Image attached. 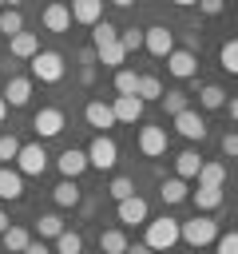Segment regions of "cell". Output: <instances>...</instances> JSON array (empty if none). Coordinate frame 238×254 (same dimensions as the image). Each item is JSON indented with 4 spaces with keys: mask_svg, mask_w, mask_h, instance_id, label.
Wrapping results in <instances>:
<instances>
[{
    "mask_svg": "<svg viewBox=\"0 0 238 254\" xmlns=\"http://www.w3.org/2000/svg\"><path fill=\"white\" fill-rule=\"evenodd\" d=\"M214 250H218V254H238V230L218 234V238H214Z\"/></svg>",
    "mask_w": 238,
    "mask_h": 254,
    "instance_id": "cell-40",
    "label": "cell"
},
{
    "mask_svg": "<svg viewBox=\"0 0 238 254\" xmlns=\"http://www.w3.org/2000/svg\"><path fill=\"white\" fill-rule=\"evenodd\" d=\"M52 198H56V206H79V187H75V179H63V183H56Z\"/></svg>",
    "mask_w": 238,
    "mask_h": 254,
    "instance_id": "cell-27",
    "label": "cell"
},
{
    "mask_svg": "<svg viewBox=\"0 0 238 254\" xmlns=\"http://www.w3.org/2000/svg\"><path fill=\"white\" fill-rule=\"evenodd\" d=\"M190 202L198 214H210L222 206V187H198V190H190Z\"/></svg>",
    "mask_w": 238,
    "mask_h": 254,
    "instance_id": "cell-19",
    "label": "cell"
},
{
    "mask_svg": "<svg viewBox=\"0 0 238 254\" xmlns=\"http://www.w3.org/2000/svg\"><path fill=\"white\" fill-rule=\"evenodd\" d=\"M8 52L16 60H32L40 52V36L36 32H16V36H8Z\"/></svg>",
    "mask_w": 238,
    "mask_h": 254,
    "instance_id": "cell-18",
    "label": "cell"
},
{
    "mask_svg": "<svg viewBox=\"0 0 238 254\" xmlns=\"http://www.w3.org/2000/svg\"><path fill=\"white\" fill-rule=\"evenodd\" d=\"M159 254H175V250H159Z\"/></svg>",
    "mask_w": 238,
    "mask_h": 254,
    "instance_id": "cell-52",
    "label": "cell"
},
{
    "mask_svg": "<svg viewBox=\"0 0 238 254\" xmlns=\"http://www.w3.org/2000/svg\"><path fill=\"white\" fill-rule=\"evenodd\" d=\"M119 44H123V52H139L143 48V28H123L119 32Z\"/></svg>",
    "mask_w": 238,
    "mask_h": 254,
    "instance_id": "cell-39",
    "label": "cell"
},
{
    "mask_svg": "<svg viewBox=\"0 0 238 254\" xmlns=\"http://www.w3.org/2000/svg\"><path fill=\"white\" fill-rule=\"evenodd\" d=\"M95 60H99L103 67H115V71H119V67L127 64V52H123V44L115 40V44H103V48H95Z\"/></svg>",
    "mask_w": 238,
    "mask_h": 254,
    "instance_id": "cell-22",
    "label": "cell"
},
{
    "mask_svg": "<svg viewBox=\"0 0 238 254\" xmlns=\"http://www.w3.org/2000/svg\"><path fill=\"white\" fill-rule=\"evenodd\" d=\"M107 194H111L115 202H123V198H131V194H135V179H127V175H115V179L107 183Z\"/></svg>",
    "mask_w": 238,
    "mask_h": 254,
    "instance_id": "cell-32",
    "label": "cell"
},
{
    "mask_svg": "<svg viewBox=\"0 0 238 254\" xmlns=\"http://www.w3.org/2000/svg\"><path fill=\"white\" fill-rule=\"evenodd\" d=\"M67 12H71V24H99L103 20V0H71L67 4Z\"/></svg>",
    "mask_w": 238,
    "mask_h": 254,
    "instance_id": "cell-15",
    "label": "cell"
},
{
    "mask_svg": "<svg viewBox=\"0 0 238 254\" xmlns=\"http://www.w3.org/2000/svg\"><path fill=\"white\" fill-rule=\"evenodd\" d=\"M167 71H171L175 79H190V75L198 71V56H194L190 48H175V52L167 56Z\"/></svg>",
    "mask_w": 238,
    "mask_h": 254,
    "instance_id": "cell-9",
    "label": "cell"
},
{
    "mask_svg": "<svg viewBox=\"0 0 238 254\" xmlns=\"http://www.w3.org/2000/svg\"><path fill=\"white\" fill-rule=\"evenodd\" d=\"M115 214H119V222H123V226H143V222L151 218V210H147V198H143V194H131V198H123Z\"/></svg>",
    "mask_w": 238,
    "mask_h": 254,
    "instance_id": "cell-11",
    "label": "cell"
},
{
    "mask_svg": "<svg viewBox=\"0 0 238 254\" xmlns=\"http://www.w3.org/2000/svg\"><path fill=\"white\" fill-rule=\"evenodd\" d=\"M198 103H202L206 111H218V107H226V91H222L218 83H202V87H198Z\"/></svg>",
    "mask_w": 238,
    "mask_h": 254,
    "instance_id": "cell-26",
    "label": "cell"
},
{
    "mask_svg": "<svg viewBox=\"0 0 238 254\" xmlns=\"http://www.w3.org/2000/svg\"><path fill=\"white\" fill-rule=\"evenodd\" d=\"M32 131H36L40 139L60 135V131H63V111H60V107H40V111L32 115Z\"/></svg>",
    "mask_w": 238,
    "mask_h": 254,
    "instance_id": "cell-7",
    "label": "cell"
},
{
    "mask_svg": "<svg viewBox=\"0 0 238 254\" xmlns=\"http://www.w3.org/2000/svg\"><path fill=\"white\" fill-rule=\"evenodd\" d=\"M0 238H4V250H12V254H24V246L32 242V230H28V226H8Z\"/></svg>",
    "mask_w": 238,
    "mask_h": 254,
    "instance_id": "cell-25",
    "label": "cell"
},
{
    "mask_svg": "<svg viewBox=\"0 0 238 254\" xmlns=\"http://www.w3.org/2000/svg\"><path fill=\"white\" fill-rule=\"evenodd\" d=\"M4 115H8V103H4V95H0V123H4Z\"/></svg>",
    "mask_w": 238,
    "mask_h": 254,
    "instance_id": "cell-49",
    "label": "cell"
},
{
    "mask_svg": "<svg viewBox=\"0 0 238 254\" xmlns=\"http://www.w3.org/2000/svg\"><path fill=\"white\" fill-rule=\"evenodd\" d=\"M0 8H4V0H0Z\"/></svg>",
    "mask_w": 238,
    "mask_h": 254,
    "instance_id": "cell-53",
    "label": "cell"
},
{
    "mask_svg": "<svg viewBox=\"0 0 238 254\" xmlns=\"http://www.w3.org/2000/svg\"><path fill=\"white\" fill-rule=\"evenodd\" d=\"M159 103L167 107V115H171V119H175L178 111H186V107H190V103H186V91H178V87H175V91H163V99H159Z\"/></svg>",
    "mask_w": 238,
    "mask_h": 254,
    "instance_id": "cell-35",
    "label": "cell"
},
{
    "mask_svg": "<svg viewBox=\"0 0 238 254\" xmlns=\"http://www.w3.org/2000/svg\"><path fill=\"white\" fill-rule=\"evenodd\" d=\"M218 238V222L210 214H194L190 222H178V242L186 246H210Z\"/></svg>",
    "mask_w": 238,
    "mask_h": 254,
    "instance_id": "cell-2",
    "label": "cell"
},
{
    "mask_svg": "<svg viewBox=\"0 0 238 254\" xmlns=\"http://www.w3.org/2000/svg\"><path fill=\"white\" fill-rule=\"evenodd\" d=\"M143 48H147L151 56L167 60V56L175 52V32H171L167 24H151V28H143Z\"/></svg>",
    "mask_w": 238,
    "mask_h": 254,
    "instance_id": "cell-5",
    "label": "cell"
},
{
    "mask_svg": "<svg viewBox=\"0 0 238 254\" xmlns=\"http://www.w3.org/2000/svg\"><path fill=\"white\" fill-rule=\"evenodd\" d=\"M218 64H222V71L238 75V40H226V44L218 48Z\"/></svg>",
    "mask_w": 238,
    "mask_h": 254,
    "instance_id": "cell-34",
    "label": "cell"
},
{
    "mask_svg": "<svg viewBox=\"0 0 238 254\" xmlns=\"http://www.w3.org/2000/svg\"><path fill=\"white\" fill-rule=\"evenodd\" d=\"M24 254H52V246H48L44 238H32V242L24 246Z\"/></svg>",
    "mask_w": 238,
    "mask_h": 254,
    "instance_id": "cell-43",
    "label": "cell"
},
{
    "mask_svg": "<svg viewBox=\"0 0 238 254\" xmlns=\"http://www.w3.org/2000/svg\"><path fill=\"white\" fill-rule=\"evenodd\" d=\"M56 167H60V175H63V179H79V175L87 171V151H79V147H67V151H60Z\"/></svg>",
    "mask_w": 238,
    "mask_h": 254,
    "instance_id": "cell-14",
    "label": "cell"
},
{
    "mask_svg": "<svg viewBox=\"0 0 238 254\" xmlns=\"http://www.w3.org/2000/svg\"><path fill=\"white\" fill-rule=\"evenodd\" d=\"M56 254H83V238H79V230H63V234L56 238Z\"/></svg>",
    "mask_w": 238,
    "mask_h": 254,
    "instance_id": "cell-33",
    "label": "cell"
},
{
    "mask_svg": "<svg viewBox=\"0 0 238 254\" xmlns=\"http://www.w3.org/2000/svg\"><path fill=\"white\" fill-rule=\"evenodd\" d=\"M222 155L226 159H238V131H226L222 135Z\"/></svg>",
    "mask_w": 238,
    "mask_h": 254,
    "instance_id": "cell-41",
    "label": "cell"
},
{
    "mask_svg": "<svg viewBox=\"0 0 238 254\" xmlns=\"http://www.w3.org/2000/svg\"><path fill=\"white\" fill-rule=\"evenodd\" d=\"M198 167H202V155H198V151H182V155H175V175H178V179H194Z\"/></svg>",
    "mask_w": 238,
    "mask_h": 254,
    "instance_id": "cell-24",
    "label": "cell"
},
{
    "mask_svg": "<svg viewBox=\"0 0 238 254\" xmlns=\"http://www.w3.org/2000/svg\"><path fill=\"white\" fill-rule=\"evenodd\" d=\"M28 64H32V79H40V83H60L63 79V56L60 52H36Z\"/></svg>",
    "mask_w": 238,
    "mask_h": 254,
    "instance_id": "cell-3",
    "label": "cell"
},
{
    "mask_svg": "<svg viewBox=\"0 0 238 254\" xmlns=\"http://www.w3.org/2000/svg\"><path fill=\"white\" fill-rule=\"evenodd\" d=\"M171 4H178V8H190V4H198V0H171Z\"/></svg>",
    "mask_w": 238,
    "mask_h": 254,
    "instance_id": "cell-50",
    "label": "cell"
},
{
    "mask_svg": "<svg viewBox=\"0 0 238 254\" xmlns=\"http://www.w3.org/2000/svg\"><path fill=\"white\" fill-rule=\"evenodd\" d=\"M63 230H67V226H63L60 214H40V218H36V234H40V238H52V242H56Z\"/></svg>",
    "mask_w": 238,
    "mask_h": 254,
    "instance_id": "cell-28",
    "label": "cell"
},
{
    "mask_svg": "<svg viewBox=\"0 0 238 254\" xmlns=\"http://www.w3.org/2000/svg\"><path fill=\"white\" fill-rule=\"evenodd\" d=\"M139 151L147 159L167 155V127H139Z\"/></svg>",
    "mask_w": 238,
    "mask_h": 254,
    "instance_id": "cell-13",
    "label": "cell"
},
{
    "mask_svg": "<svg viewBox=\"0 0 238 254\" xmlns=\"http://www.w3.org/2000/svg\"><path fill=\"white\" fill-rule=\"evenodd\" d=\"M119 40V28L111 24V20H99V24H91V44L95 48H103V44H115Z\"/></svg>",
    "mask_w": 238,
    "mask_h": 254,
    "instance_id": "cell-30",
    "label": "cell"
},
{
    "mask_svg": "<svg viewBox=\"0 0 238 254\" xmlns=\"http://www.w3.org/2000/svg\"><path fill=\"white\" fill-rule=\"evenodd\" d=\"M135 95H139L143 103H155V99H163V83H159L155 75H139V87H135Z\"/></svg>",
    "mask_w": 238,
    "mask_h": 254,
    "instance_id": "cell-31",
    "label": "cell"
},
{
    "mask_svg": "<svg viewBox=\"0 0 238 254\" xmlns=\"http://www.w3.org/2000/svg\"><path fill=\"white\" fill-rule=\"evenodd\" d=\"M0 32H4V36L24 32V16H20V8H4V12H0Z\"/></svg>",
    "mask_w": 238,
    "mask_h": 254,
    "instance_id": "cell-36",
    "label": "cell"
},
{
    "mask_svg": "<svg viewBox=\"0 0 238 254\" xmlns=\"http://www.w3.org/2000/svg\"><path fill=\"white\" fill-rule=\"evenodd\" d=\"M123 254H155V250H151L147 242H127V250H123Z\"/></svg>",
    "mask_w": 238,
    "mask_h": 254,
    "instance_id": "cell-44",
    "label": "cell"
},
{
    "mask_svg": "<svg viewBox=\"0 0 238 254\" xmlns=\"http://www.w3.org/2000/svg\"><path fill=\"white\" fill-rule=\"evenodd\" d=\"M16 171H20V175H44V171H48V151H44V143H20Z\"/></svg>",
    "mask_w": 238,
    "mask_h": 254,
    "instance_id": "cell-6",
    "label": "cell"
},
{
    "mask_svg": "<svg viewBox=\"0 0 238 254\" xmlns=\"http://www.w3.org/2000/svg\"><path fill=\"white\" fill-rule=\"evenodd\" d=\"M4 254H12V250H4Z\"/></svg>",
    "mask_w": 238,
    "mask_h": 254,
    "instance_id": "cell-54",
    "label": "cell"
},
{
    "mask_svg": "<svg viewBox=\"0 0 238 254\" xmlns=\"http://www.w3.org/2000/svg\"><path fill=\"white\" fill-rule=\"evenodd\" d=\"M111 4H115V8H131L135 0H111Z\"/></svg>",
    "mask_w": 238,
    "mask_h": 254,
    "instance_id": "cell-48",
    "label": "cell"
},
{
    "mask_svg": "<svg viewBox=\"0 0 238 254\" xmlns=\"http://www.w3.org/2000/svg\"><path fill=\"white\" fill-rule=\"evenodd\" d=\"M0 95H4V103H8V107H24V103L32 99V79H28V75H12V79H8V87H4Z\"/></svg>",
    "mask_w": 238,
    "mask_h": 254,
    "instance_id": "cell-17",
    "label": "cell"
},
{
    "mask_svg": "<svg viewBox=\"0 0 238 254\" xmlns=\"http://www.w3.org/2000/svg\"><path fill=\"white\" fill-rule=\"evenodd\" d=\"M226 107H230V119L238 123V95H230V99H226Z\"/></svg>",
    "mask_w": 238,
    "mask_h": 254,
    "instance_id": "cell-46",
    "label": "cell"
},
{
    "mask_svg": "<svg viewBox=\"0 0 238 254\" xmlns=\"http://www.w3.org/2000/svg\"><path fill=\"white\" fill-rule=\"evenodd\" d=\"M99 250H103V254H123V250H127V234H123L119 226L103 230V234H99Z\"/></svg>",
    "mask_w": 238,
    "mask_h": 254,
    "instance_id": "cell-29",
    "label": "cell"
},
{
    "mask_svg": "<svg viewBox=\"0 0 238 254\" xmlns=\"http://www.w3.org/2000/svg\"><path fill=\"white\" fill-rule=\"evenodd\" d=\"M119 163V147H115V139L111 135H95L91 143H87V167H95V171H111Z\"/></svg>",
    "mask_w": 238,
    "mask_h": 254,
    "instance_id": "cell-4",
    "label": "cell"
},
{
    "mask_svg": "<svg viewBox=\"0 0 238 254\" xmlns=\"http://www.w3.org/2000/svg\"><path fill=\"white\" fill-rule=\"evenodd\" d=\"M143 99L139 95H115L111 99V111H115V123H139L143 119Z\"/></svg>",
    "mask_w": 238,
    "mask_h": 254,
    "instance_id": "cell-12",
    "label": "cell"
},
{
    "mask_svg": "<svg viewBox=\"0 0 238 254\" xmlns=\"http://www.w3.org/2000/svg\"><path fill=\"white\" fill-rule=\"evenodd\" d=\"M4 8H20V0H4Z\"/></svg>",
    "mask_w": 238,
    "mask_h": 254,
    "instance_id": "cell-51",
    "label": "cell"
},
{
    "mask_svg": "<svg viewBox=\"0 0 238 254\" xmlns=\"http://www.w3.org/2000/svg\"><path fill=\"white\" fill-rule=\"evenodd\" d=\"M143 226H147L143 242H147L155 254H159V250H175V242H178V218L163 214V218H147Z\"/></svg>",
    "mask_w": 238,
    "mask_h": 254,
    "instance_id": "cell-1",
    "label": "cell"
},
{
    "mask_svg": "<svg viewBox=\"0 0 238 254\" xmlns=\"http://www.w3.org/2000/svg\"><path fill=\"white\" fill-rule=\"evenodd\" d=\"M175 131H178L182 139H190V143H194V139L202 143V139H206V119H202L194 107H186V111L175 115Z\"/></svg>",
    "mask_w": 238,
    "mask_h": 254,
    "instance_id": "cell-8",
    "label": "cell"
},
{
    "mask_svg": "<svg viewBox=\"0 0 238 254\" xmlns=\"http://www.w3.org/2000/svg\"><path fill=\"white\" fill-rule=\"evenodd\" d=\"M222 8H226V0H198L202 16H222Z\"/></svg>",
    "mask_w": 238,
    "mask_h": 254,
    "instance_id": "cell-42",
    "label": "cell"
},
{
    "mask_svg": "<svg viewBox=\"0 0 238 254\" xmlns=\"http://www.w3.org/2000/svg\"><path fill=\"white\" fill-rule=\"evenodd\" d=\"M79 64L91 67V64H95V48H79Z\"/></svg>",
    "mask_w": 238,
    "mask_h": 254,
    "instance_id": "cell-45",
    "label": "cell"
},
{
    "mask_svg": "<svg viewBox=\"0 0 238 254\" xmlns=\"http://www.w3.org/2000/svg\"><path fill=\"white\" fill-rule=\"evenodd\" d=\"M40 24H44L48 32H67V28H71V12H67V4L52 0V4L40 12Z\"/></svg>",
    "mask_w": 238,
    "mask_h": 254,
    "instance_id": "cell-16",
    "label": "cell"
},
{
    "mask_svg": "<svg viewBox=\"0 0 238 254\" xmlns=\"http://www.w3.org/2000/svg\"><path fill=\"white\" fill-rule=\"evenodd\" d=\"M8 226H12V222H8V214H4V210H0V234H4V230H8Z\"/></svg>",
    "mask_w": 238,
    "mask_h": 254,
    "instance_id": "cell-47",
    "label": "cell"
},
{
    "mask_svg": "<svg viewBox=\"0 0 238 254\" xmlns=\"http://www.w3.org/2000/svg\"><path fill=\"white\" fill-rule=\"evenodd\" d=\"M83 119H87V127H95V135H107V127H115V111L103 99H91L83 107Z\"/></svg>",
    "mask_w": 238,
    "mask_h": 254,
    "instance_id": "cell-10",
    "label": "cell"
},
{
    "mask_svg": "<svg viewBox=\"0 0 238 254\" xmlns=\"http://www.w3.org/2000/svg\"><path fill=\"white\" fill-rule=\"evenodd\" d=\"M16 155H20V139L8 131V135H0V167H12L16 163Z\"/></svg>",
    "mask_w": 238,
    "mask_h": 254,
    "instance_id": "cell-37",
    "label": "cell"
},
{
    "mask_svg": "<svg viewBox=\"0 0 238 254\" xmlns=\"http://www.w3.org/2000/svg\"><path fill=\"white\" fill-rule=\"evenodd\" d=\"M194 179H198V187H222V183H226V167H222V163H214V159H210V163L202 159V167H198V175H194Z\"/></svg>",
    "mask_w": 238,
    "mask_h": 254,
    "instance_id": "cell-23",
    "label": "cell"
},
{
    "mask_svg": "<svg viewBox=\"0 0 238 254\" xmlns=\"http://www.w3.org/2000/svg\"><path fill=\"white\" fill-rule=\"evenodd\" d=\"M20 194H24V175L16 167H0V198L16 202Z\"/></svg>",
    "mask_w": 238,
    "mask_h": 254,
    "instance_id": "cell-20",
    "label": "cell"
},
{
    "mask_svg": "<svg viewBox=\"0 0 238 254\" xmlns=\"http://www.w3.org/2000/svg\"><path fill=\"white\" fill-rule=\"evenodd\" d=\"M159 198H163L167 206H175V202H186V198H190V187H186V179H178V175H175V179H167V183L159 187Z\"/></svg>",
    "mask_w": 238,
    "mask_h": 254,
    "instance_id": "cell-21",
    "label": "cell"
},
{
    "mask_svg": "<svg viewBox=\"0 0 238 254\" xmlns=\"http://www.w3.org/2000/svg\"><path fill=\"white\" fill-rule=\"evenodd\" d=\"M135 87H139V75H135L131 67H119V71H115V91H119V95H135Z\"/></svg>",
    "mask_w": 238,
    "mask_h": 254,
    "instance_id": "cell-38",
    "label": "cell"
}]
</instances>
